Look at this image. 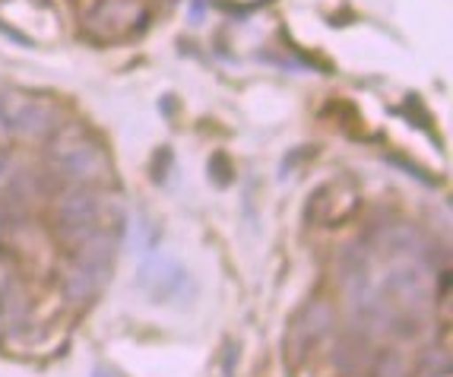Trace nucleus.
I'll return each instance as SVG.
<instances>
[{
  "mask_svg": "<svg viewBox=\"0 0 453 377\" xmlns=\"http://www.w3.org/2000/svg\"><path fill=\"white\" fill-rule=\"evenodd\" d=\"M51 165L67 181H92L105 168V152L83 130H67V134H61L54 140Z\"/></svg>",
  "mask_w": 453,
  "mask_h": 377,
  "instance_id": "nucleus-1",
  "label": "nucleus"
},
{
  "mask_svg": "<svg viewBox=\"0 0 453 377\" xmlns=\"http://www.w3.org/2000/svg\"><path fill=\"white\" fill-rule=\"evenodd\" d=\"M380 295L390 302L393 311H422L428 302V273L422 270L418 257H403L400 264L387 270Z\"/></svg>",
  "mask_w": 453,
  "mask_h": 377,
  "instance_id": "nucleus-2",
  "label": "nucleus"
},
{
  "mask_svg": "<svg viewBox=\"0 0 453 377\" xmlns=\"http://www.w3.org/2000/svg\"><path fill=\"white\" fill-rule=\"evenodd\" d=\"M0 127L19 136H42L54 127V114L51 108H45L26 92H4L0 96Z\"/></svg>",
  "mask_w": 453,
  "mask_h": 377,
  "instance_id": "nucleus-3",
  "label": "nucleus"
},
{
  "mask_svg": "<svg viewBox=\"0 0 453 377\" xmlns=\"http://www.w3.org/2000/svg\"><path fill=\"white\" fill-rule=\"evenodd\" d=\"M54 222H58V235L64 242H80L83 244L89 235H96L98 222V200L89 190H73L58 204L54 210Z\"/></svg>",
  "mask_w": 453,
  "mask_h": 377,
  "instance_id": "nucleus-4",
  "label": "nucleus"
},
{
  "mask_svg": "<svg viewBox=\"0 0 453 377\" xmlns=\"http://www.w3.org/2000/svg\"><path fill=\"white\" fill-rule=\"evenodd\" d=\"M146 19L143 4L136 0H102L89 16H86V29L98 32L105 38H118L124 35L127 29L140 26Z\"/></svg>",
  "mask_w": 453,
  "mask_h": 377,
  "instance_id": "nucleus-5",
  "label": "nucleus"
},
{
  "mask_svg": "<svg viewBox=\"0 0 453 377\" xmlns=\"http://www.w3.org/2000/svg\"><path fill=\"white\" fill-rule=\"evenodd\" d=\"M140 286L156 302H174V298H181V286H188V273L172 257L152 254L143 264V270H140Z\"/></svg>",
  "mask_w": 453,
  "mask_h": 377,
  "instance_id": "nucleus-6",
  "label": "nucleus"
},
{
  "mask_svg": "<svg viewBox=\"0 0 453 377\" xmlns=\"http://www.w3.org/2000/svg\"><path fill=\"white\" fill-rule=\"evenodd\" d=\"M105 280H108L105 266L89 264V260H80V257H76L73 270L64 276V298L73 304H86L89 298H96Z\"/></svg>",
  "mask_w": 453,
  "mask_h": 377,
  "instance_id": "nucleus-7",
  "label": "nucleus"
},
{
  "mask_svg": "<svg viewBox=\"0 0 453 377\" xmlns=\"http://www.w3.org/2000/svg\"><path fill=\"white\" fill-rule=\"evenodd\" d=\"M330 324H333V314L326 304H311L308 311H302V317L295 320L292 333H288V349H292L295 358H298L311 342L318 340L320 333L330 330Z\"/></svg>",
  "mask_w": 453,
  "mask_h": 377,
  "instance_id": "nucleus-8",
  "label": "nucleus"
},
{
  "mask_svg": "<svg viewBox=\"0 0 453 377\" xmlns=\"http://www.w3.org/2000/svg\"><path fill=\"white\" fill-rule=\"evenodd\" d=\"M365 342H358V336H346V340L336 342V352H333V362H336V368L346 371V374H352V371L365 368Z\"/></svg>",
  "mask_w": 453,
  "mask_h": 377,
  "instance_id": "nucleus-9",
  "label": "nucleus"
},
{
  "mask_svg": "<svg viewBox=\"0 0 453 377\" xmlns=\"http://www.w3.org/2000/svg\"><path fill=\"white\" fill-rule=\"evenodd\" d=\"M450 352L447 349H428L418 362V377H450Z\"/></svg>",
  "mask_w": 453,
  "mask_h": 377,
  "instance_id": "nucleus-10",
  "label": "nucleus"
},
{
  "mask_svg": "<svg viewBox=\"0 0 453 377\" xmlns=\"http://www.w3.org/2000/svg\"><path fill=\"white\" fill-rule=\"evenodd\" d=\"M210 174H212V181L216 184H228L232 181V162H228V156H222V152H216V156L210 158Z\"/></svg>",
  "mask_w": 453,
  "mask_h": 377,
  "instance_id": "nucleus-11",
  "label": "nucleus"
},
{
  "mask_svg": "<svg viewBox=\"0 0 453 377\" xmlns=\"http://www.w3.org/2000/svg\"><path fill=\"white\" fill-rule=\"evenodd\" d=\"M378 377H406L403 374V362L396 355H384L378 365Z\"/></svg>",
  "mask_w": 453,
  "mask_h": 377,
  "instance_id": "nucleus-12",
  "label": "nucleus"
},
{
  "mask_svg": "<svg viewBox=\"0 0 453 377\" xmlns=\"http://www.w3.org/2000/svg\"><path fill=\"white\" fill-rule=\"evenodd\" d=\"M228 358H226V368H222V377H234V362H238V346H228Z\"/></svg>",
  "mask_w": 453,
  "mask_h": 377,
  "instance_id": "nucleus-13",
  "label": "nucleus"
},
{
  "mask_svg": "<svg viewBox=\"0 0 453 377\" xmlns=\"http://www.w3.org/2000/svg\"><path fill=\"white\" fill-rule=\"evenodd\" d=\"M92 377H124L121 371H114V368H96V374Z\"/></svg>",
  "mask_w": 453,
  "mask_h": 377,
  "instance_id": "nucleus-14",
  "label": "nucleus"
},
{
  "mask_svg": "<svg viewBox=\"0 0 453 377\" xmlns=\"http://www.w3.org/2000/svg\"><path fill=\"white\" fill-rule=\"evenodd\" d=\"M4 168H7V162H4V156H0V178H4Z\"/></svg>",
  "mask_w": 453,
  "mask_h": 377,
  "instance_id": "nucleus-15",
  "label": "nucleus"
}]
</instances>
